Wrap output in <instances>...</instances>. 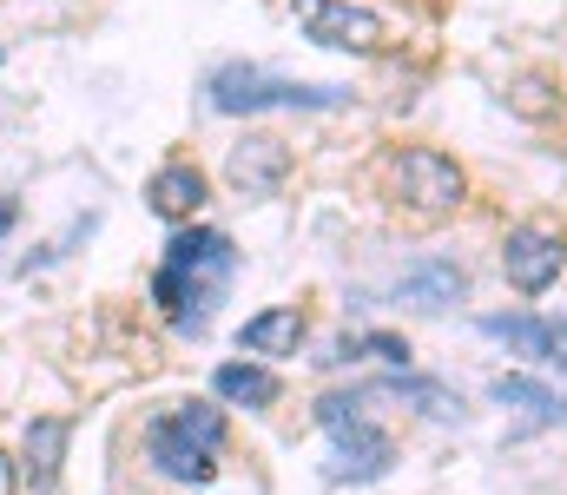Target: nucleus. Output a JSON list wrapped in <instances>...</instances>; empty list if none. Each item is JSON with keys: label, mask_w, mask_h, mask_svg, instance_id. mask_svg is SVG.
I'll return each instance as SVG.
<instances>
[{"label": "nucleus", "mask_w": 567, "mask_h": 495, "mask_svg": "<svg viewBox=\"0 0 567 495\" xmlns=\"http://www.w3.org/2000/svg\"><path fill=\"white\" fill-rule=\"evenodd\" d=\"M231 278H238L231 238L212 231V225H185V231H172V245H165V258L152 271V305L165 311V324L178 337H205L212 311L231 291Z\"/></svg>", "instance_id": "obj_1"}, {"label": "nucleus", "mask_w": 567, "mask_h": 495, "mask_svg": "<svg viewBox=\"0 0 567 495\" xmlns=\"http://www.w3.org/2000/svg\"><path fill=\"white\" fill-rule=\"evenodd\" d=\"M218 456H225V410L218 403H178V410L145 423V463L165 483L205 489L218 476Z\"/></svg>", "instance_id": "obj_2"}, {"label": "nucleus", "mask_w": 567, "mask_h": 495, "mask_svg": "<svg viewBox=\"0 0 567 495\" xmlns=\"http://www.w3.org/2000/svg\"><path fill=\"white\" fill-rule=\"evenodd\" d=\"M317 423H323V436H330V483H383L390 476V463H396V443H390V430L377 423V410H370V390H337V396H323L317 403Z\"/></svg>", "instance_id": "obj_3"}, {"label": "nucleus", "mask_w": 567, "mask_h": 495, "mask_svg": "<svg viewBox=\"0 0 567 495\" xmlns=\"http://www.w3.org/2000/svg\"><path fill=\"white\" fill-rule=\"evenodd\" d=\"M212 106L218 113H337L350 106V86H310V80H284V73H265V66H218L205 80Z\"/></svg>", "instance_id": "obj_4"}, {"label": "nucleus", "mask_w": 567, "mask_h": 495, "mask_svg": "<svg viewBox=\"0 0 567 495\" xmlns=\"http://www.w3.org/2000/svg\"><path fill=\"white\" fill-rule=\"evenodd\" d=\"M383 172H390L396 205H410V212H455V205L468 198L462 165L449 159V153H435V146H403Z\"/></svg>", "instance_id": "obj_5"}, {"label": "nucleus", "mask_w": 567, "mask_h": 495, "mask_svg": "<svg viewBox=\"0 0 567 495\" xmlns=\"http://www.w3.org/2000/svg\"><path fill=\"white\" fill-rule=\"evenodd\" d=\"M297 7V27L310 47H330V53H377L390 40V20L357 7V0H290Z\"/></svg>", "instance_id": "obj_6"}, {"label": "nucleus", "mask_w": 567, "mask_h": 495, "mask_svg": "<svg viewBox=\"0 0 567 495\" xmlns=\"http://www.w3.org/2000/svg\"><path fill=\"white\" fill-rule=\"evenodd\" d=\"M475 330L495 337V343H508L522 363L561 370L567 377V324L561 318H542V311H488V318H475Z\"/></svg>", "instance_id": "obj_7"}, {"label": "nucleus", "mask_w": 567, "mask_h": 495, "mask_svg": "<svg viewBox=\"0 0 567 495\" xmlns=\"http://www.w3.org/2000/svg\"><path fill=\"white\" fill-rule=\"evenodd\" d=\"M561 265H567V238L555 225H515V231L502 238V271H508V285L528 291V298H542V291L561 278Z\"/></svg>", "instance_id": "obj_8"}, {"label": "nucleus", "mask_w": 567, "mask_h": 495, "mask_svg": "<svg viewBox=\"0 0 567 495\" xmlns=\"http://www.w3.org/2000/svg\"><path fill=\"white\" fill-rule=\"evenodd\" d=\"M66 436L73 423L66 416H33L27 423V450H20V476L33 495H53L60 489V463H66Z\"/></svg>", "instance_id": "obj_9"}, {"label": "nucleus", "mask_w": 567, "mask_h": 495, "mask_svg": "<svg viewBox=\"0 0 567 495\" xmlns=\"http://www.w3.org/2000/svg\"><path fill=\"white\" fill-rule=\"evenodd\" d=\"M462 291H468V271L449 265V258L410 265V271L396 278V305H416V311H442V305H455Z\"/></svg>", "instance_id": "obj_10"}, {"label": "nucleus", "mask_w": 567, "mask_h": 495, "mask_svg": "<svg viewBox=\"0 0 567 495\" xmlns=\"http://www.w3.org/2000/svg\"><path fill=\"white\" fill-rule=\"evenodd\" d=\"M145 198H152V212H158V218H192V212L205 205V172H198L192 159L158 165V172L145 178Z\"/></svg>", "instance_id": "obj_11"}, {"label": "nucleus", "mask_w": 567, "mask_h": 495, "mask_svg": "<svg viewBox=\"0 0 567 495\" xmlns=\"http://www.w3.org/2000/svg\"><path fill=\"white\" fill-rule=\"evenodd\" d=\"M284 172H290L284 140H245V146L231 153V185H238L245 198H265V192H278Z\"/></svg>", "instance_id": "obj_12"}, {"label": "nucleus", "mask_w": 567, "mask_h": 495, "mask_svg": "<svg viewBox=\"0 0 567 495\" xmlns=\"http://www.w3.org/2000/svg\"><path fill=\"white\" fill-rule=\"evenodd\" d=\"M238 343H245L251 357H290V350L303 343V311H297V305H278V311H258V318H245V330H238Z\"/></svg>", "instance_id": "obj_13"}, {"label": "nucleus", "mask_w": 567, "mask_h": 495, "mask_svg": "<svg viewBox=\"0 0 567 495\" xmlns=\"http://www.w3.org/2000/svg\"><path fill=\"white\" fill-rule=\"evenodd\" d=\"M212 390H218L225 403H245V410H271V403H278V377H271L265 363H218Z\"/></svg>", "instance_id": "obj_14"}, {"label": "nucleus", "mask_w": 567, "mask_h": 495, "mask_svg": "<svg viewBox=\"0 0 567 495\" xmlns=\"http://www.w3.org/2000/svg\"><path fill=\"white\" fill-rule=\"evenodd\" d=\"M495 403L528 410L535 423H561V416H567V396H555V390H548V383H535V377H495Z\"/></svg>", "instance_id": "obj_15"}, {"label": "nucleus", "mask_w": 567, "mask_h": 495, "mask_svg": "<svg viewBox=\"0 0 567 495\" xmlns=\"http://www.w3.org/2000/svg\"><path fill=\"white\" fill-rule=\"evenodd\" d=\"M13 218H20V205H13V198H0V231H7Z\"/></svg>", "instance_id": "obj_16"}, {"label": "nucleus", "mask_w": 567, "mask_h": 495, "mask_svg": "<svg viewBox=\"0 0 567 495\" xmlns=\"http://www.w3.org/2000/svg\"><path fill=\"white\" fill-rule=\"evenodd\" d=\"M0 495H13V470H7V456H0Z\"/></svg>", "instance_id": "obj_17"}]
</instances>
